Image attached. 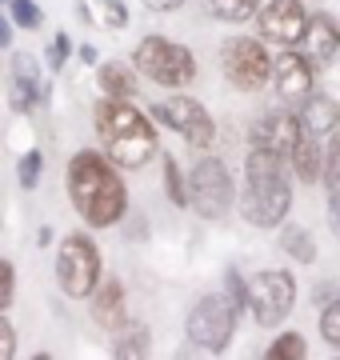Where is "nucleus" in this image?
I'll return each instance as SVG.
<instances>
[{
  "instance_id": "obj_33",
  "label": "nucleus",
  "mask_w": 340,
  "mask_h": 360,
  "mask_svg": "<svg viewBox=\"0 0 340 360\" xmlns=\"http://www.w3.org/2000/svg\"><path fill=\"white\" fill-rule=\"evenodd\" d=\"M4 44H8V25L0 20V49H4Z\"/></svg>"
},
{
  "instance_id": "obj_18",
  "label": "nucleus",
  "mask_w": 340,
  "mask_h": 360,
  "mask_svg": "<svg viewBox=\"0 0 340 360\" xmlns=\"http://www.w3.org/2000/svg\"><path fill=\"white\" fill-rule=\"evenodd\" d=\"M304 104V112H296V120H301V129H308L313 136H328V132H336V101H328V96H308Z\"/></svg>"
},
{
  "instance_id": "obj_13",
  "label": "nucleus",
  "mask_w": 340,
  "mask_h": 360,
  "mask_svg": "<svg viewBox=\"0 0 340 360\" xmlns=\"http://www.w3.org/2000/svg\"><path fill=\"white\" fill-rule=\"evenodd\" d=\"M296 132H301V120L296 112H268L256 120V129H252V144L256 148H268L276 156H288L292 141H296Z\"/></svg>"
},
{
  "instance_id": "obj_15",
  "label": "nucleus",
  "mask_w": 340,
  "mask_h": 360,
  "mask_svg": "<svg viewBox=\"0 0 340 360\" xmlns=\"http://www.w3.org/2000/svg\"><path fill=\"white\" fill-rule=\"evenodd\" d=\"M40 96H44V89H40V72H37V60L32 56H16L13 65V89H8V101H13L16 112H32L40 104Z\"/></svg>"
},
{
  "instance_id": "obj_21",
  "label": "nucleus",
  "mask_w": 340,
  "mask_h": 360,
  "mask_svg": "<svg viewBox=\"0 0 340 360\" xmlns=\"http://www.w3.org/2000/svg\"><path fill=\"white\" fill-rule=\"evenodd\" d=\"M84 4H89V13L96 16V25H105V28L129 25V8H124L120 0H84Z\"/></svg>"
},
{
  "instance_id": "obj_26",
  "label": "nucleus",
  "mask_w": 340,
  "mask_h": 360,
  "mask_svg": "<svg viewBox=\"0 0 340 360\" xmlns=\"http://www.w3.org/2000/svg\"><path fill=\"white\" fill-rule=\"evenodd\" d=\"M320 336H325L332 348H340V300H332L320 316Z\"/></svg>"
},
{
  "instance_id": "obj_27",
  "label": "nucleus",
  "mask_w": 340,
  "mask_h": 360,
  "mask_svg": "<svg viewBox=\"0 0 340 360\" xmlns=\"http://www.w3.org/2000/svg\"><path fill=\"white\" fill-rule=\"evenodd\" d=\"M13 4V20L20 28H40V8L37 0H8Z\"/></svg>"
},
{
  "instance_id": "obj_4",
  "label": "nucleus",
  "mask_w": 340,
  "mask_h": 360,
  "mask_svg": "<svg viewBox=\"0 0 340 360\" xmlns=\"http://www.w3.org/2000/svg\"><path fill=\"white\" fill-rule=\"evenodd\" d=\"M132 65L144 80L164 84V89H184L197 80V60L184 44H172L169 37H144L132 49Z\"/></svg>"
},
{
  "instance_id": "obj_3",
  "label": "nucleus",
  "mask_w": 340,
  "mask_h": 360,
  "mask_svg": "<svg viewBox=\"0 0 340 360\" xmlns=\"http://www.w3.org/2000/svg\"><path fill=\"white\" fill-rule=\"evenodd\" d=\"M96 132L120 168H140L157 153V132L144 120V112L132 108L129 101H117V96H105L96 104Z\"/></svg>"
},
{
  "instance_id": "obj_25",
  "label": "nucleus",
  "mask_w": 340,
  "mask_h": 360,
  "mask_svg": "<svg viewBox=\"0 0 340 360\" xmlns=\"http://www.w3.org/2000/svg\"><path fill=\"white\" fill-rule=\"evenodd\" d=\"M40 165H44V156H40L37 148L20 156V165H16V176H20V184H25V188H37V180H40Z\"/></svg>"
},
{
  "instance_id": "obj_24",
  "label": "nucleus",
  "mask_w": 340,
  "mask_h": 360,
  "mask_svg": "<svg viewBox=\"0 0 340 360\" xmlns=\"http://www.w3.org/2000/svg\"><path fill=\"white\" fill-rule=\"evenodd\" d=\"M148 348H152L148 333H144V328H132V333L117 336V345H112V356H148Z\"/></svg>"
},
{
  "instance_id": "obj_20",
  "label": "nucleus",
  "mask_w": 340,
  "mask_h": 360,
  "mask_svg": "<svg viewBox=\"0 0 340 360\" xmlns=\"http://www.w3.org/2000/svg\"><path fill=\"white\" fill-rule=\"evenodd\" d=\"M204 8H209L216 20H228V25H240V20H249L256 8H261V0H204Z\"/></svg>"
},
{
  "instance_id": "obj_31",
  "label": "nucleus",
  "mask_w": 340,
  "mask_h": 360,
  "mask_svg": "<svg viewBox=\"0 0 340 360\" xmlns=\"http://www.w3.org/2000/svg\"><path fill=\"white\" fill-rule=\"evenodd\" d=\"M65 56H68V37H65V32H56L53 49H48V65L60 68V65H65Z\"/></svg>"
},
{
  "instance_id": "obj_10",
  "label": "nucleus",
  "mask_w": 340,
  "mask_h": 360,
  "mask_svg": "<svg viewBox=\"0 0 340 360\" xmlns=\"http://www.w3.org/2000/svg\"><path fill=\"white\" fill-rule=\"evenodd\" d=\"M152 112L172 124L176 132H184V141L192 144V148H209L216 141V124H212V116L204 112V104H197L192 96H169V101H160Z\"/></svg>"
},
{
  "instance_id": "obj_12",
  "label": "nucleus",
  "mask_w": 340,
  "mask_h": 360,
  "mask_svg": "<svg viewBox=\"0 0 340 360\" xmlns=\"http://www.w3.org/2000/svg\"><path fill=\"white\" fill-rule=\"evenodd\" d=\"M268 80L276 84L280 101L301 104V101H308V96H313V60H308L304 52L285 49L273 65H268Z\"/></svg>"
},
{
  "instance_id": "obj_29",
  "label": "nucleus",
  "mask_w": 340,
  "mask_h": 360,
  "mask_svg": "<svg viewBox=\"0 0 340 360\" xmlns=\"http://www.w3.org/2000/svg\"><path fill=\"white\" fill-rule=\"evenodd\" d=\"M8 300H13V264L0 257V312L8 309Z\"/></svg>"
},
{
  "instance_id": "obj_8",
  "label": "nucleus",
  "mask_w": 340,
  "mask_h": 360,
  "mask_svg": "<svg viewBox=\"0 0 340 360\" xmlns=\"http://www.w3.org/2000/svg\"><path fill=\"white\" fill-rule=\"evenodd\" d=\"M184 200L197 208L200 217L209 220H221L228 208H233V176H228V165L209 156L192 168V180L184 188Z\"/></svg>"
},
{
  "instance_id": "obj_30",
  "label": "nucleus",
  "mask_w": 340,
  "mask_h": 360,
  "mask_svg": "<svg viewBox=\"0 0 340 360\" xmlns=\"http://www.w3.org/2000/svg\"><path fill=\"white\" fill-rule=\"evenodd\" d=\"M16 356V333H13V324L0 316V360H8Z\"/></svg>"
},
{
  "instance_id": "obj_6",
  "label": "nucleus",
  "mask_w": 340,
  "mask_h": 360,
  "mask_svg": "<svg viewBox=\"0 0 340 360\" xmlns=\"http://www.w3.org/2000/svg\"><path fill=\"white\" fill-rule=\"evenodd\" d=\"M56 281L65 288V296L72 300H84V296L96 288L100 281V252L84 232H72L60 240V252H56Z\"/></svg>"
},
{
  "instance_id": "obj_5",
  "label": "nucleus",
  "mask_w": 340,
  "mask_h": 360,
  "mask_svg": "<svg viewBox=\"0 0 340 360\" xmlns=\"http://www.w3.org/2000/svg\"><path fill=\"white\" fill-rule=\"evenodd\" d=\"M236 316L240 304L228 292H204L188 312V340L204 352H224L236 336Z\"/></svg>"
},
{
  "instance_id": "obj_32",
  "label": "nucleus",
  "mask_w": 340,
  "mask_h": 360,
  "mask_svg": "<svg viewBox=\"0 0 340 360\" xmlns=\"http://www.w3.org/2000/svg\"><path fill=\"white\" fill-rule=\"evenodd\" d=\"M144 4H148L152 13H172V8H181L184 0H144Z\"/></svg>"
},
{
  "instance_id": "obj_1",
  "label": "nucleus",
  "mask_w": 340,
  "mask_h": 360,
  "mask_svg": "<svg viewBox=\"0 0 340 360\" xmlns=\"http://www.w3.org/2000/svg\"><path fill=\"white\" fill-rule=\"evenodd\" d=\"M68 196H72V208L92 229L117 224L129 208L124 180L117 176V168L100 153H77L68 160Z\"/></svg>"
},
{
  "instance_id": "obj_22",
  "label": "nucleus",
  "mask_w": 340,
  "mask_h": 360,
  "mask_svg": "<svg viewBox=\"0 0 340 360\" xmlns=\"http://www.w3.org/2000/svg\"><path fill=\"white\" fill-rule=\"evenodd\" d=\"M280 245H285V252H292L296 260H316V245H313V236L304 229H296V224H288L285 232H280Z\"/></svg>"
},
{
  "instance_id": "obj_2",
  "label": "nucleus",
  "mask_w": 340,
  "mask_h": 360,
  "mask_svg": "<svg viewBox=\"0 0 340 360\" xmlns=\"http://www.w3.org/2000/svg\"><path fill=\"white\" fill-rule=\"evenodd\" d=\"M292 208V184L285 176V156L256 148L252 144L249 165H244V200L240 212L256 229H276Z\"/></svg>"
},
{
  "instance_id": "obj_9",
  "label": "nucleus",
  "mask_w": 340,
  "mask_h": 360,
  "mask_svg": "<svg viewBox=\"0 0 340 360\" xmlns=\"http://www.w3.org/2000/svg\"><path fill=\"white\" fill-rule=\"evenodd\" d=\"M221 65H224V77H228V84H233V89L256 92V89H264V84H268V65H273V56L264 52L261 40L233 37V40H224Z\"/></svg>"
},
{
  "instance_id": "obj_7",
  "label": "nucleus",
  "mask_w": 340,
  "mask_h": 360,
  "mask_svg": "<svg viewBox=\"0 0 340 360\" xmlns=\"http://www.w3.org/2000/svg\"><path fill=\"white\" fill-rule=\"evenodd\" d=\"M244 300L252 309V321L264 324V328H276L296 304V281L280 269L256 272L249 281V288H244Z\"/></svg>"
},
{
  "instance_id": "obj_19",
  "label": "nucleus",
  "mask_w": 340,
  "mask_h": 360,
  "mask_svg": "<svg viewBox=\"0 0 340 360\" xmlns=\"http://www.w3.org/2000/svg\"><path fill=\"white\" fill-rule=\"evenodd\" d=\"M96 80H100L105 96H117V101H132V96H136V80H132V72L120 65V60L96 65Z\"/></svg>"
},
{
  "instance_id": "obj_23",
  "label": "nucleus",
  "mask_w": 340,
  "mask_h": 360,
  "mask_svg": "<svg viewBox=\"0 0 340 360\" xmlns=\"http://www.w3.org/2000/svg\"><path fill=\"white\" fill-rule=\"evenodd\" d=\"M304 352H308V348H304L301 333H285L268 345V360H304Z\"/></svg>"
},
{
  "instance_id": "obj_16",
  "label": "nucleus",
  "mask_w": 340,
  "mask_h": 360,
  "mask_svg": "<svg viewBox=\"0 0 340 360\" xmlns=\"http://www.w3.org/2000/svg\"><path fill=\"white\" fill-rule=\"evenodd\" d=\"M89 296H92V321L100 324V328H108V333H120L124 328V288L117 281H105L100 288H92Z\"/></svg>"
},
{
  "instance_id": "obj_11",
  "label": "nucleus",
  "mask_w": 340,
  "mask_h": 360,
  "mask_svg": "<svg viewBox=\"0 0 340 360\" xmlns=\"http://www.w3.org/2000/svg\"><path fill=\"white\" fill-rule=\"evenodd\" d=\"M252 16H256L261 37L268 40V44H280V49L301 44V32H304V25H308L301 0H268V4H261Z\"/></svg>"
},
{
  "instance_id": "obj_28",
  "label": "nucleus",
  "mask_w": 340,
  "mask_h": 360,
  "mask_svg": "<svg viewBox=\"0 0 340 360\" xmlns=\"http://www.w3.org/2000/svg\"><path fill=\"white\" fill-rule=\"evenodd\" d=\"M164 188H169L172 205H184V184H181V172H176V160L172 156H164Z\"/></svg>"
},
{
  "instance_id": "obj_14",
  "label": "nucleus",
  "mask_w": 340,
  "mask_h": 360,
  "mask_svg": "<svg viewBox=\"0 0 340 360\" xmlns=\"http://www.w3.org/2000/svg\"><path fill=\"white\" fill-rule=\"evenodd\" d=\"M301 44H304V56L313 65H332L336 60V49H340V32H336V20L328 13H316L301 32Z\"/></svg>"
},
{
  "instance_id": "obj_17",
  "label": "nucleus",
  "mask_w": 340,
  "mask_h": 360,
  "mask_svg": "<svg viewBox=\"0 0 340 360\" xmlns=\"http://www.w3.org/2000/svg\"><path fill=\"white\" fill-rule=\"evenodd\" d=\"M288 160H292V168H296V176L313 184V180L320 176V160H325V144H320V136H313L308 129H301L296 132V141H292V148H288Z\"/></svg>"
}]
</instances>
